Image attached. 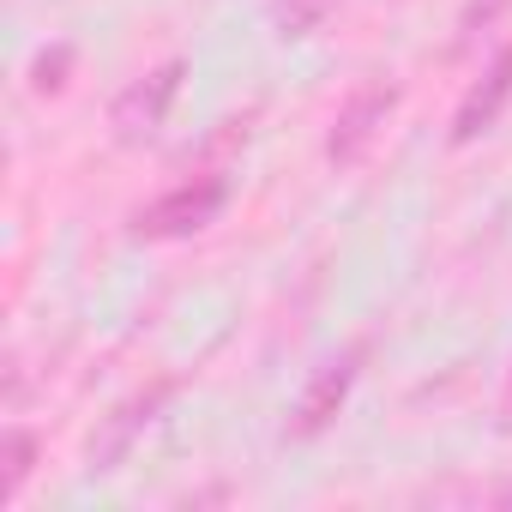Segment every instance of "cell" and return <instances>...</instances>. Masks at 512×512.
Segmentation results:
<instances>
[{
  "mask_svg": "<svg viewBox=\"0 0 512 512\" xmlns=\"http://www.w3.org/2000/svg\"><path fill=\"white\" fill-rule=\"evenodd\" d=\"M229 205V175H193L169 193H157L151 205L133 211V235L139 241H187L205 223H217V211Z\"/></svg>",
  "mask_w": 512,
  "mask_h": 512,
  "instance_id": "1",
  "label": "cell"
},
{
  "mask_svg": "<svg viewBox=\"0 0 512 512\" xmlns=\"http://www.w3.org/2000/svg\"><path fill=\"white\" fill-rule=\"evenodd\" d=\"M392 115H398V85H386V79L356 85V91L338 103V115H332L326 157H332L338 169H356V163L380 145V133H386V121H392Z\"/></svg>",
  "mask_w": 512,
  "mask_h": 512,
  "instance_id": "2",
  "label": "cell"
},
{
  "mask_svg": "<svg viewBox=\"0 0 512 512\" xmlns=\"http://www.w3.org/2000/svg\"><path fill=\"white\" fill-rule=\"evenodd\" d=\"M181 79H187V61H163V67H151L145 79H133V85L109 103V127H115V139H121V145H145V139H157L163 121H169V109H175V97H181Z\"/></svg>",
  "mask_w": 512,
  "mask_h": 512,
  "instance_id": "3",
  "label": "cell"
},
{
  "mask_svg": "<svg viewBox=\"0 0 512 512\" xmlns=\"http://www.w3.org/2000/svg\"><path fill=\"white\" fill-rule=\"evenodd\" d=\"M175 374H163V380H151V386H139L133 398H121L103 422H97V434H91V446H85V458H91V470H115L127 452H133V440L163 416V404L175 398Z\"/></svg>",
  "mask_w": 512,
  "mask_h": 512,
  "instance_id": "4",
  "label": "cell"
},
{
  "mask_svg": "<svg viewBox=\"0 0 512 512\" xmlns=\"http://www.w3.org/2000/svg\"><path fill=\"white\" fill-rule=\"evenodd\" d=\"M362 356H368V344H350L344 356H332L326 368H314V380H308V386H302V398H296V422H290V434H296V440H314V434H326V428L338 422V410H344V404H350V392H356Z\"/></svg>",
  "mask_w": 512,
  "mask_h": 512,
  "instance_id": "5",
  "label": "cell"
},
{
  "mask_svg": "<svg viewBox=\"0 0 512 512\" xmlns=\"http://www.w3.org/2000/svg\"><path fill=\"white\" fill-rule=\"evenodd\" d=\"M506 103H512V43L488 61V73L464 91V103H458V115H452V145H476L482 133H494V121L506 115Z\"/></svg>",
  "mask_w": 512,
  "mask_h": 512,
  "instance_id": "6",
  "label": "cell"
},
{
  "mask_svg": "<svg viewBox=\"0 0 512 512\" xmlns=\"http://www.w3.org/2000/svg\"><path fill=\"white\" fill-rule=\"evenodd\" d=\"M37 452H43V440L31 428H19V422L0 434V500H19V488L37 470Z\"/></svg>",
  "mask_w": 512,
  "mask_h": 512,
  "instance_id": "7",
  "label": "cell"
},
{
  "mask_svg": "<svg viewBox=\"0 0 512 512\" xmlns=\"http://www.w3.org/2000/svg\"><path fill=\"white\" fill-rule=\"evenodd\" d=\"M73 61H79V55H73V43H49V49L31 61V91H37V97H61V91H67Z\"/></svg>",
  "mask_w": 512,
  "mask_h": 512,
  "instance_id": "8",
  "label": "cell"
},
{
  "mask_svg": "<svg viewBox=\"0 0 512 512\" xmlns=\"http://www.w3.org/2000/svg\"><path fill=\"white\" fill-rule=\"evenodd\" d=\"M332 7H338V0H284V7H278V37H308V31H320Z\"/></svg>",
  "mask_w": 512,
  "mask_h": 512,
  "instance_id": "9",
  "label": "cell"
},
{
  "mask_svg": "<svg viewBox=\"0 0 512 512\" xmlns=\"http://www.w3.org/2000/svg\"><path fill=\"white\" fill-rule=\"evenodd\" d=\"M506 7H512V0H464V13H458V43H470L476 31H488Z\"/></svg>",
  "mask_w": 512,
  "mask_h": 512,
  "instance_id": "10",
  "label": "cell"
},
{
  "mask_svg": "<svg viewBox=\"0 0 512 512\" xmlns=\"http://www.w3.org/2000/svg\"><path fill=\"white\" fill-rule=\"evenodd\" d=\"M500 428L512 434V374H506V392H500Z\"/></svg>",
  "mask_w": 512,
  "mask_h": 512,
  "instance_id": "11",
  "label": "cell"
},
{
  "mask_svg": "<svg viewBox=\"0 0 512 512\" xmlns=\"http://www.w3.org/2000/svg\"><path fill=\"white\" fill-rule=\"evenodd\" d=\"M506 506H512V488H506Z\"/></svg>",
  "mask_w": 512,
  "mask_h": 512,
  "instance_id": "12",
  "label": "cell"
}]
</instances>
